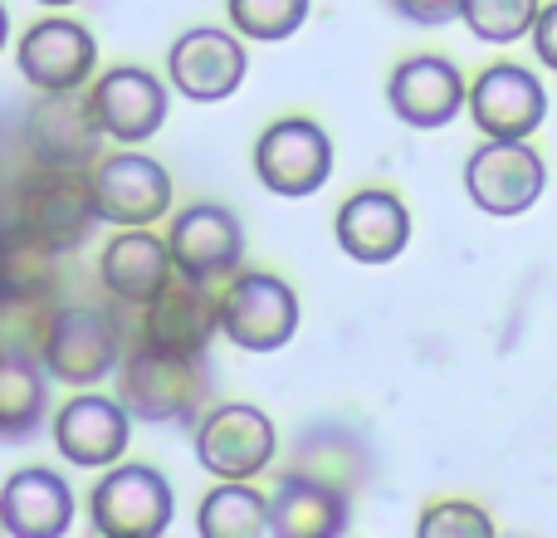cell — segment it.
<instances>
[{"instance_id":"obj_4","label":"cell","mask_w":557,"mask_h":538,"mask_svg":"<svg viewBox=\"0 0 557 538\" xmlns=\"http://www.w3.org/2000/svg\"><path fill=\"white\" fill-rule=\"evenodd\" d=\"M548 186V167L523 137H490L465 162V192L484 216H523Z\"/></svg>"},{"instance_id":"obj_16","label":"cell","mask_w":557,"mask_h":538,"mask_svg":"<svg viewBox=\"0 0 557 538\" xmlns=\"http://www.w3.org/2000/svg\"><path fill=\"white\" fill-rule=\"evenodd\" d=\"M127 436H133V412H127L123 396H74V402L59 412L54 421V445L64 461L74 465H88V470H98V465H113L117 455L127 451Z\"/></svg>"},{"instance_id":"obj_20","label":"cell","mask_w":557,"mask_h":538,"mask_svg":"<svg viewBox=\"0 0 557 538\" xmlns=\"http://www.w3.org/2000/svg\"><path fill=\"white\" fill-rule=\"evenodd\" d=\"M74 524V490L54 470H15L0 490V529L10 538H59Z\"/></svg>"},{"instance_id":"obj_3","label":"cell","mask_w":557,"mask_h":538,"mask_svg":"<svg viewBox=\"0 0 557 538\" xmlns=\"http://www.w3.org/2000/svg\"><path fill=\"white\" fill-rule=\"evenodd\" d=\"M176 500L152 465H117L88 494V524L103 538H157L172 524Z\"/></svg>"},{"instance_id":"obj_15","label":"cell","mask_w":557,"mask_h":538,"mask_svg":"<svg viewBox=\"0 0 557 538\" xmlns=\"http://www.w3.org/2000/svg\"><path fill=\"white\" fill-rule=\"evenodd\" d=\"M166 245H172V260L182 274L215 279L240 265L245 231H240V221H235V211H225V206H215V201H196L172 221Z\"/></svg>"},{"instance_id":"obj_1","label":"cell","mask_w":557,"mask_h":538,"mask_svg":"<svg viewBox=\"0 0 557 538\" xmlns=\"http://www.w3.org/2000/svg\"><path fill=\"white\" fill-rule=\"evenodd\" d=\"M127 412L137 421L172 426L191 421L206 412V402L215 396V372L206 367V353H172V347L143 343L123 357V377H117Z\"/></svg>"},{"instance_id":"obj_5","label":"cell","mask_w":557,"mask_h":538,"mask_svg":"<svg viewBox=\"0 0 557 538\" xmlns=\"http://www.w3.org/2000/svg\"><path fill=\"white\" fill-rule=\"evenodd\" d=\"M221 333L245 353H278L298 333V298L274 274H235L221 298Z\"/></svg>"},{"instance_id":"obj_7","label":"cell","mask_w":557,"mask_h":538,"mask_svg":"<svg viewBox=\"0 0 557 538\" xmlns=\"http://www.w3.org/2000/svg\"><path fill=\"white\" fill-rule=\"evenodd\" d=\"M98 127L94 103L78 98V88H54L39 94V103L25 113V147L39 167H64V172H84L98 157Z\"/></svg>"},{"instance_id":"obj_14","label":"cell","mask_w":557,"mask_h":538,"mask_svg":"<svg viewBox=\"0 0 557 538\" xmlns=\"http://www.w3.org/2000/svg\"><path fill=\"white\" fill-rule=\"evenodd\" d=\"M103 221L94 206V182H84L78 172H64V167H49V176L39 186L25 192V216L20 225L39 235L54 250H74L94 235V225Z\"/></svg>"},{"instance_id":"obj_2","label":"cell","mask_w":557,"mask_h":538,"mask_svg":"<svg viewBox=\"0 0 557 538\" xmlns=\"http://www.w3.org/2000/svg\"><path fill=\"white\" fill-rule=\"evenodd\" d=\"M117 353H123V318L113 308H59L39 343L49 377L69 387L103 382L117 367Z\"/></svg>"},{"instance_id":"obj_17","label":"cell","mask_w":557,"mask_h":538,"mask_svg":"<svg viewBox=\"0 0 557 538\" xmlns=\"http://www.w3.org/2000/svg\"><path fill=\"white\" fill-rule=\"evenodd\" d=\"M143 333H147V343H157V347L201 357L206 347H211V338L221 333V298L206 294V279L182 274L147 304Z\"/></svg>"},{"instance_id":"obj_21","label":"cell","mask_w":557,"mask_h":538,"mask_svg":"<svg viewBox=\"0 0 557 538\" xmlns=\"http://www.w3.org/2000/svg\"><path fill=\"white\" fill-rule=\"evenodd\" d=\"M352 494L333 490V485L313 480L304 470H284L270 494V519H274V534L284 538H333L347 529L352 510H347Z\"/></svg>"},{"instance_id":"obj_23","label":"cell","mask_w":557,"mask_h":538,"mask_svg":"<svg viewBox=\"0 0 557 538\" xmlns=\"http://www.w3.org/2000/svg\"><path fill=\"white\" fill-rule=\"evenodd\" d=\"M288 470H304L313 480L333 485L343 494H357L367 480H372V451L367 441L352 431V426H337V421H323V426H308L294 445V465Z\"/></svg>"},{"instance_id":"obj_9","label":"cell","mask_w":557,"mask_h":538,"mask_svg":"<svg viewBox=\"0 0 557 538\" xmlns=\"http://www.w3.org/2000/svg\"><path fill=\"white\" fill-rule=\"evenodd\" d=\"M166 74H172L176 94H186L191 103H221L245 84V45L231 29L196 25L172 45Z\"/></svg>"},{"instance_id":"obj_10","label":"cell","mask_w":557,"mask_h":538,"mask_svg":"<svg viewBox=\"0 0 557 538\" xmlns=\"http://www.w3.org/2000/svg\"><path fill=\"white\" fill-rule=\"evenodd\" d=\"M94 206L108 225H152L172 206V176L143 152H117L94 172Z\"/></svg>"},{"instance_id":"obj_12","label":"cell","mask_w":557,"mask_h":538,"mask_svg":"<svg viewBox=\"0 0 557 538\" xmlns=\"http://www.w3.org/2000/svg\"><path fill=\"white\" fill-rule=\"evenodd\" d=\"M88 103H94L103 137H117L127 147L157 137V127L166 123V84L147 69H108L94 84Z\"/></svg>"},{"instance_id":"obj_11","label":"cell","mask_w":557,"mask_h":538,"mask_svg":"<svg viewBox=\"0 0 557 538\" xmlns=\"http://www.w3.org/2000/svg\"><path fill=\"white\" fill-rule=\"evenodd\" d=\"M470 118L484 137H533L548 118V94L519 64H494L474 78Z\"/></svg>"},{"instance_id":"obj_8","label":"cell","mask_w":557,"mask_h":538,"mask_svg":"<svg viewBox=\"0 0 557 538\" xmlns=\"http://www.w3.org/2000/svg\"><path fill=\"white\" fill-rule=\"evenodd\" d=\"M196 461L221 480H255L274 461V421L260 406H215L196 426Z\"/></svg>"},{"instance_id":"obj_28","label":"cell","mask_w":557,"mask_h":538,"mask_svg":"<svg viewBox=\"0 0 557 538\" xmlns=\"http://www.w3.org/2000/svg\"><path fill=\"white\" fill-rule=\"evenodd\" d=\"M231 20L250 39H288L308 20V0H231Z\"/></svg>"},{"instance_id":"obj_25","label":"cell","mask_w":557,"mask_h":538,"mask_svg":"<svg viewBox=\"0 0 557 538\" xmlns=\"http://www.w3.org/2000/svg\"><path fill=\"white\" fill-rule=\"evenodd\" d=\"M196 529L206 538H255V534H274L270 519V500L260 490H250L245 480H225L196 510Z\"/></svg>"},{"instance_id":"obj_27","label":"cell","mask_w":557,"mask_h":538,"mask_svg":"<svg viewBox=\"0 0 557 538\" xmlns=\"http://www.w3.org/2000/svg\"><path fill=\"white\" fill-rule=\"evenodd\" d=\"M539 15V0H465V25L484 45H513V39L533 35Z\"/></svg>"},{"instance_id":"obj_13","label":"cell","mask_w":557,"mask_h":538,"mask_svg":"<svg viewBox=\"0 0 557 538\" xmlns=\"http://www.w3.org/2000/svg\"><path fill=\"white\" fill-rule=\"evenodd\" d=\"M386 103L401 118L406 127H445L460 118L465 108V78L450 59L441 54H416L401 69H392V84H386Z\"/></svg>"},{"instance_id":"obj_22","label":"cell","mask_w":557,"mask_h":538,"mask_svg":"<svg viewBox=\"0 0 557 538\" xmlns=\"http://www.w3.org/2000/svg\"><path fill=\"white\" fill-rule=\"evenodd\" d=\"M172 245L157 241L147 231H123L117 241H108L103 260H98V279L117 304H152L166 284H172Z\"/></svg>"},{"instance_id":"obj_29","label":"cell","mask_w":557,"mask_h":538,"mask_svg":"<svg viewBox=\"0 0 557 538\" xmlns=\"http://www.w3.org/2000/svg\"><path fill=\"white\" fill-rule=\"evenodd\" d=\"M416 534H421V538H470V534L490 538L494 519L480 510V504H470V500H441V504H431V510L421 514Z\"/></svg>"},{"instance_id":"obj_26","label":"cell","mask_w":557,"mask_h":538,"mask_svg":"<svg viewBox=\"0 0 557 538\" xmlns=\"http://www.w3.org/2000/svg\"><path fill=\"white\" fill-rule=\"evenodd\" d=\"M54 245H45L29 225H10L5 235V294L10 298H25V294H39V289H49V260H54Z\"/></svg>"},{"instance_id":"obj_30","label":"cell","mask_w":557,"mask_h":538,"mask_svg":"<svg viewBox=\"0 0 557 538\" xmlns=\"http://www.w3.org/2000/svg\"><path fill=\"white\" fill-rule=\"evenodd\" d=\"M392 10L421 29H441L450 20H465V0H392Z\"/></svg>"},{"instance_id":"obj_19","label":"cell","mask_w":557,"mask_h":538,"mask_svg":"<svg viewBox=\"0 0 557 538\" xmlns=\"http://www.w3.org/2000/svg\"><path fill=\"white\" fill-rule=\"evenodd\" d=\"M411 241V216L392 192H357L337 211V250L357 265H392Z\"/></svg>"},{"instance_id":"obj_24","label":"cell","mask_w":557,"mask_h":538,"mask_svg":"<svg viewBox=\"0 0 557 538\" xmlns=\"http://www.w3.org/2000/svg\"><path fill=\"white\" fill-rule=\"evenodd\" d=\"M45 357H29L20 343L5 347L0 363V436L5 441H25L49 406V387H45Z\"/></svg>"},{"instance_id":"obj_18","label":"cell","mask_w":557,"mask_h":538,"mask_svg":"<svg viewBox=\"0 0 557 538\" xmlns=\"http://www.w3.org/2000/svg\"><path fill=\"white\" fill-rule=\"evenodd\" d=\"M98 45L84 25L74 20H39L25 39H20V74L39 88V94H54V88H84V78L94 74Z\"/></svg>"},{"instance_id":"obj_32","label":"cell","mask_w":557,"mask_h":538,"mask_svg":"<svg viewBox=\"0 0 557 538\" xmlns=\"http://www.w3.org/2000/svg\"><path fill=\"white\" fill-rule=\"evenodd\" d=\"M39 5H74V0H39Z\"/></svg>"},{"instance_id":"obj_31","label":"cell","mask_w":557,"mask_h":538,"mask_svg":"<svg viewBox=\"0 0 557 538\" xmlns=\"http://www.w3.org/2000/svg\"><path fill=\"white\" fill-rule=\"evenodd\" d=\"M533 49H539V59L557 74V0L539 15V25H533Z\"/></svg>"},{"instance_id":"obj_6","label":"cell","mask_w":557,"mask_h":538,"mask_svg":"<svg viewBox=\"0 0 557 538\" xmlns=\"http://www.w3.org/2000/svg\"><path fill=\"white\" fill-rule=\"evenodd\" d=\"M255 172L274 196H313L333 176V143L308 118H284L255 143Z\"/></svg>"}]
</instances>
